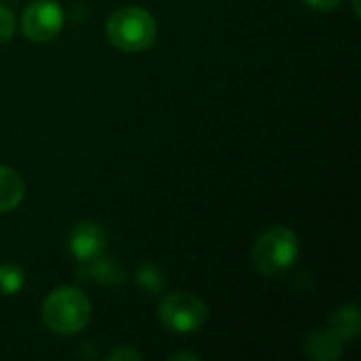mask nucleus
<instances>
[{
    "label": "nucleus",
    "mask_w": 361,
    "mask_h": 361,
    "mask_svg": "<svg viewBox=\"0 0 361 361\" xmlns=\"http://www.w3.org/2000/svg\"><path fill=\"white\" fill-rule=\"evenodd\" d=\"M91 300L78 288H55L40 307L42 324L59 336H72L87 328L91 322Z\"/></svg>",
    "instance_id": "f257e3e1"
},
{
    "label": "nucleus",
    "mask_w": 361,
    "mask_h": 361,
    "mask_svg": "<svg viewBox=\"0 0 361 361\" xmlns=\"http://www.w3.org/2000/svg\"><path fill=\"white\" fill-rule=\"evenodd\" d=\"M108 42L125 53H140L154 44L157 21L142 6H123L106 21Z\"/></svg>",
    "instance_id": "f03ea898"
},
{
    "label": "nucleus",
    "mask_w": 361,
    "mask_h": 361,
    "mask_svg": "<svg viewBox=\"0 0 361 361\" xmlns=\"http://www.w3.org/2000/svg\"><path fill=\"white\" fill-rule=\"evenodd\" d=\"M298 252V235L288 226H273L256 239L252 247V262L260 275L277 277L294 267Z\"/></svg>",
    "instance_id": "7ed1b4c3"
},
{
    "label": "nucleus",
    "mask_w": 361,
    "mask_h": 361,
    "mask_svg": "<svg viewBox=\"0 0 361 361\" xmlns=\"http://www.w3.org/2000/svg\"><path fill=\"white\" fill-rule=\"evenodd\" d=\"M159 322L173 334H195L207 322L205 302L190 292L163 294L157 307Z\"/></svg>",
    "instance_id": "20e7f679"
},
{
    "label": "nucleus",
    "mask_w": 361,
    "mask_h": 361,
    "mask_svg": "<svg viewBox=\"0 0 361 361\" xmlns=\"http://www.w3.org/2000/svg\"><path fill=\"white\" fill-rule=\"evenodd\" d=\"M66 21L61 6L53 0H36L21 15V32L32 42H51Z\"/></svg>",
    "instance_id": "39448f33"
},
{
    "label": "nucleus",
    "mask_w": 361,
    "mask_h": 361,
    "mask_svg": "<svg viewBox=\"0 0 361 361\" xmlns=\"http://www.w3.org/2000/svg\"><path fill=\"white\" fill-rule=\"evenodd\" d=\"M106 233L99 224L95 222H78L68 237V250L70 254L82 262L89 264L91 260H95L97 256L104 254L106 250Z\"/></svg>",
    "instance_id": "423d86ee"
},
{
    "label": "nucleus",
    "mask_w": 361,
    "mask_h": 361,
    "mask_svg": "<svg viewBox=\"0 0 361 361\" xmlns=\"http://www.w3.org/2000/svg\"><path fill=\"white\" fill-rule=\"evenodd\" d=\"M302 353L305 357L315 361H336L343 357V341L330 330H315L307 334L302 343Z\"/></svg>",
    "instance_id": "0eeeda50"
},
{
    "label": "nucleus",
    "mask_w": 361,
    "mask_h": 361,
    "mask_svg": "<svg viewBox=\"0 0 361 361\" xmlns=\"http://www.w3.org/2000/svg\"><path fill=\"white\" fill-rule=\"evenodd\" d=\"M93 281L106 288H116L127 281V269L116 256H97L95 260L89 262V271Z\"/></svg>",
    "instance_id": "6e6552de"
},
{
    "label": "nucleus",
    "mask_w": 361,
    "mask_h": 361,
    "mask_svg": "<svg viewBox=\"0 0 361 361\" xmlns=\"http://www.w3.org/2000/svg\"><path fill=\"white\" fill-rule=\"evenodd\" d=\"M330 330L345 343L355 341L361 332V315L357 305H343L330 315Z\"/></svg>",
    "instance_id": "1a4fd4ad"
},
{
    "label": "nucleus",
    "mask_w": 361,
    "mask_h": 361,
    "mask_svg": "<svg viewBox=\"0 0 361 361\" xmlns=\"http://www.w3.org/2000/svg\"><path fill=\"white\" fill-rule=\"evenodd\" d=\"M25 195V184L21 180V176L6 167L0 165V214L4 212H13Z\"/></svg>",
    "instance_id": "9d476101"
},
{
    "label": "nucleus",
    "mask_w": 361,
    "mask_h": 361,
    "mask_svg": "<svg viewBox=\"0 0 361 361\" xmlns=\"http://www.w3.org/2000/svg\"><path fill=\"white\" fill-rule=\"evenodd\" d=\"M135 283L142 292H146L150 296H159L165 292L167 279L161 269H157L152 264H142L135 273Z\"/></svg>",
    "instance_id": "9b49d317"
},
{
    "label": "nucleus",
    "mask_w": 361,
    "mask_h": 361,
    "mask_svg": "<svg viewBox=\"0 0 361 361\" xmlns=\"http://www.w3.org/2000/svg\"><path fill=\"white\" fill-rule=\"evenodd\" d=\"M25 283V275L15 264H0V294L13 296L17 294Z\"/></svg>",
    "instance_id": "f8f14e48"
},
{
    "label": "nucleus",
    "mask_w": 361,
    "mask_h": 361,
    "mask_svg": "<svg viewBox=\"0 0 361 361\" xmlns=\"http://www.w3.org/2000/svg\"><path fill=\"white\" fill-rule=\"evenodd\" d=\"M15 32V17L6 6H0V44L11 40Z\"/></svg>",
    "instance_id": "ddd939ff"
},
{
    "label": "nucleus",
    "mask_w": 361,
    "mask_h": 361,
    "mask_svg": "<svg viewBox=\"0 0 361 361\" xmlns=\"http://www.w3.org/2000/svg\"><path fill=\"white\" fill-rule=\"evenodd\" d=\"M106 360L110 361H140L142 360V353H137L135 349H131V347H116V349H112L108 355H106Z\"/></svg>",
    "instance_id": "4468645a"
},
{
    "label": "nucleus",
    "mask_w": 361,
    "mask_h": 361,
    "mask_svg": "<svg viewBox=\"0 0 361 361\" xmlns=\"http://www.w3.org/2000/svg\"><path fill=\"white\" fill-rule=\"evenodd\" d=\"M305 4L313 11H319V13H330L334 8H338L341 0H305Z\"/></svg>",
    "instance_id": "2eb2a0df"
},
{
    "label": "nucleus",
    "mask_w": 361,
    "mask_h": 361,
    "mask_svg": "<svg viewBox=\"0 0 361 361\" xmlns=\"http://www.w3.org/2000/svg\"><path fill=\"white\" fill-rule=\"evenodd\" d=\"M169 361H199V355L192 351H180V353H171Z\"/></svg>",
    "instance_id": "dca6fc26"
},
{
    "label": "nucleus",
    "mask_w": 361,
    "mask_h": 361,
    "mask_svg": "<svg viewBox=\"0 0 361 361\" xmlns=\"http://www.w3.org/2000/svg\"><path fill=\"white\" fill-rule=\"evenodd\" d=\"M351 6H353V13L360 17V0H351Z\"/></svg>",
    "instance_id": "f3484780"
}]
</instances>
